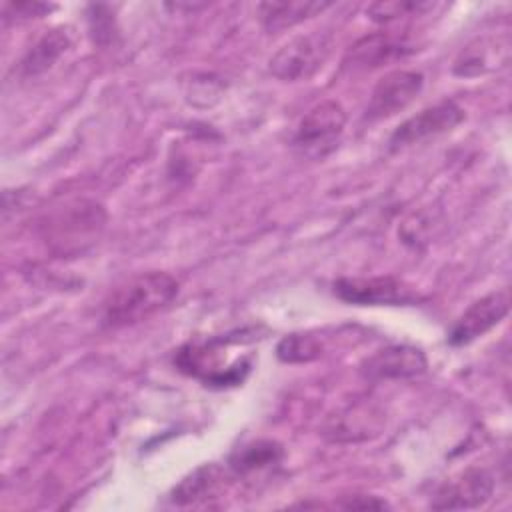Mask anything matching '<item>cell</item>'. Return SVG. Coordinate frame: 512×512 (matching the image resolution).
<instances>
[{
	"mask_svg": "<svg viewBox=\"0 0 512 512\" xmlns=\"http://www.w3.org/2000/svg\"><path fill=\"white\" fill-rule=\"evenodd\" d=\"M258 338L256 328H240L222 336H210L206 340H190L180 346L172 358L174 366L204 386L232 388L246 380L252 370V358L244 356L226 364V346L240 342L248 344Z\"/></svg>",
	"mask_w": 512,
	"mask_h": 512,
	"instance_id": "1",
	"label": "cell"
},
{
	"mask_svg": "<svg viewBox=\"0 0 512 512\" xmlns=\"http://www.w3.org/2000/svg\"><path fill=\"white\" fill-rule=\"evenodd\" d=\"M178 290V280L168 272L150 270L136 274L110 292L104 302L102 324L122 328L148 320L164 310L178 296Z\"/></svg>",
	"mask_w": 512,
	"mask_h": 512,
	"instance_id": "2",
	"label": "cell"
},
{
	"mask_svg": "<svg viewBox=\"0 0 512 512\" xmlns=\"http://www.w3.org/2000/svg\"><path fill=\"white\" fill-rule=\"evenodd\" d=\"M332 294L356 306H414L424 296L396 276H342L332 282Z\"/></svg>",
	"mask_w": 512,
	"mask_h": 512,
	"instance_id": "3",
	"label": "cell"
},
{
	"mask_svg": "<svg viewBox=\"0 0 512 512\" xmlns=\"http://www.w3.org/2000/svg\"><path fill=\"white\" fill-rule=\"evenodd\" d=\"M344 126V108L334 100H322L302 116L294 134V148L304 158L322 160L338 146Z\"/></svg>",
	"mask_w": 512,
	"mask_h": 512,
	"instance_id": "4",
	"label": "cell"
},
{
	"mask_svg": "<svg viewBox=\"0 0 512 512\" xmlns=\"http://www.w3.org/2000/svg\"><path fill=\"white\" fill-rule=\"evenodd\" d=\"M330 36L324 32H310L286 42L272 58L270 72L286 82L310 78L330 54Z\"/></svg>",
	"mask_w": 512,
	"mask_h": 512,
	"instance_id": "5",
	"label": "cell"
},
{
	"mask_svg": "<svg viewBox=\"0 0 512 512\" xmlns=\"http://www.w3.org/2000/svg\"><path fill=\"white\" fill-rule=\"evenodd\" d=\"M510 312L508 288L490 292L472 302L448 332V344L466 346L498 326Z\"/></svg>",
	"mask_w": 512,
	"mask_h": 512,
	"instance_id": "6",
	"label": "cell"
},
{
	"mask_svg": "<svg viewBox=\"0 0 512 512\" xmlns=\"http://www.w3.org/2000/svg\"><path fill=\"white\" fill-rule=\"evenodd\" d=\"M464 120V110L454 100H442L404 120L390 136V150H402L430 136L444 134Z\"/></svg>",
	"mask_w": 512,
	"mask_h": 512,
	"instance_id": "7",
	"label": "cell"
},
{
	"mask_svg": "<svg viewBox=\"0 0 512 512\" xmlns=\"http://www.w3.org/2000/svg\"><path fill=\"white\" fill-rule=\"evenodd\" d=\"M424 76L414 70H394L382 76L368 98L364 118L370 122L390 118L404 110L422 90Z\"/></svg>",
	"mask_w": 512,
	"mask_h": 512,
	"instance_id": "8",
	"label": "cell"
},
{
	"mask_svg": "<svg viewBox=\"0 0 512 512\" xmlns=\"http://www.w3.org/2000/svg\"><path fill=\"white\" fill-rule=\"evenodd\" d=\"M494 494V478L484 468H468L444 482L430 500L434 510H466L484 506Z\"/></svg>",
	"mask_w": 512,
	"mask_h": 512,
	"instance_id": "9",
	"label": "cell"
},
{
	"mask_svg": "<svg viewBox=\"0 0 512 512\" xmlns=\"http://www.w3.org/2000/svg\"><path fill=\"white\" fill-rule=\"evenodd\" d=\"M428 360L426 354L408 344L386 346L372 356H368L362 364V372L370 380H398V378H414L426 372Z\"/></svg>",
	"mask_w": 512,
	"mask_h": 512,
	"instance_id": "10",
	"label": "cell"
},
{
	"mask_svg": "<svg viewBox=\"0 0 512 512\" xmlns=\"http://www.w3.org/2000/svg\"><path fill=\"white\" fill-rule=\"evenodd\" d=\"M230 474L224 466L210 462L194 468L170 492L168 500L176 506H196L222 496L228 490Z\"/></svg>",
	"mask_w": 512,
	"mask_h": 512,
	"instance_id": "11",
	"label": "cell"
},
{
	"mask_svg": "<svg viewBox=\"0 0 512 512\" xmlns=\"http://www.w3.org/2000/svg\"><path fill=\"white\" fill-rule=\"evenodd\" d=\"M332 2H314V0H284V2H262L258 4V16L266 32H282L292 28L326 8Z\"/></svg>",
	"mask_w": 512,
	"mask_h": 512,
	"instance_id": "12",
	"label": "cell"
},
{
	"mask_svg": "<svg viewBox=\"0 0 512 512\" xmlns=\"http://www.w3.org/2000/svg\"><path fill=\"white\" fill-rule=\"evenodd\" d=\"M410 52V46L390 34L376 32L360 38L346 54V64L352 68H378L398 56Z\"/></svg>",
	"mask_w": 512,
	"mask_h": 512,
	"instance_id": "13",
	"label": "cell"
},
{
	"mask_svg": "<svg viewBox=\"0 0 512 512\" xmlns=\"http://www.w3.org/2000/svg\"><path fill=\"white\" fill-rule=\"evenodd\" d=\"M510 60V36H498L496 44L488 46L484 40H478L476 46H468L460 58L454 62V74L458 76H478L488 70H498L508 66Z\"/></svg>",
	"mask_w": 512,
	"mask_h": 512,
	"instance_id": "14",
	"label": "cell"
},
{
	"mask_svg": "<svg viewBox=\"0 0 512 512\" xmlns=\"http://www.w3.org/2000/svg\"><path fill=\"white\" fill-rule=\"evenodd\" d=\"M284 456V448L274 440H252L236 448L228 458V468L238 476H248L276 466Z\"/></svg>",
	"mask_w": 512,
	"mask_h": 512,
	"instance_id": "15",
	"label": "cell"
},
{
	"mask_svg": "<svg viewBox=\"0 0 512 512\" xmlns=\"http://www.w3.org/2000/svg\"><path fill=\"white\" fill-rule=\"evenodd\" d=\"M72 46V38L64 28L48 30L24 56L20 68L24 76H36L54 66V62Z\"/></svg>",
	"mask_w": 512,
	"mask_h": 512,
	"instance_id": "16",
	"label": "cell"
},
{
	"mask_svg": "<svg viewBox=\"0 0 512 512\" xmlns=\"http://www.w3.org/2000/svg\"><path fill=\"white\" fill-rule=\"evenodd\" d=\"M322 342L312 334L294 332L284 336L276 346V356L280 362L286 364H304L320 358Z\"/></svg>",
	"mask_w": 512,
	"mask_h": 512,
	"instance_id": "17",
	"label": "cell"
},
{
	"mask_svg": "<svg viewBox=\"0 0 512 512\" xmlns=\"http://www.w3.org/2000/svg\"><path fill=\"white\" fill-rule=\"evenodd\" d=\"M434 2H422V0H390V2H374L368 4L366 16L374 22H390L402 16H420L426 10H432Z\"/></svg>",
	"mask_w": 512,
	"mask_h": 512,
	"instance_id": "18",
	"label": "cell"
},
{
	"mask_svg": "<svg viewBox=\"0 0 512 512\" xmlns=\"http://www.w3.org/2000/svg\"><path fill=\"white\" fill-rule=\"evenodd\" d=\"M342 508H358V510H382V508H388V502L386 500H380L376 496H366V494H356V496H348L346 502L340 504Z\"/></svg>",
	"mask_w": 512,
	"mask_h": 512,
	"instance_id": "19",
	"label": "cell"
},
{
	"mask_svg": "<svg viewBox=\"0 0 512 512\" xmlns=\"http://www.w3.org/2000/svg\"><path fill=\"white\" fill-rule=\"evenodd\" d=\"M6 10H14V14L22 16V18H36V16L52 10V6L40 4V2H28V4H6Z\"/></svg>",
	"mask_w": 512,
	"mask_h": 512,
	"instance_id": "20",
	"label": "cell"
}]
</instances>
